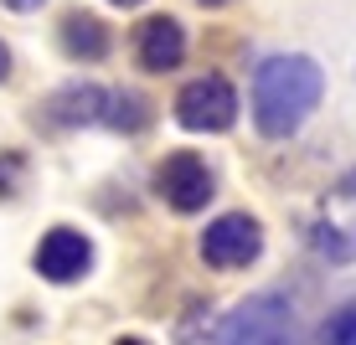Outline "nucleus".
<instances>
[{
	"mask_svg": "<svg viewBox=\"0 0 356 345\" xmlns=\"http://www.w3.org/2000/svg\"><path fill=\"white\" fill-rule=\"evenodd\" d=\"M325 93V78H321V62L300 52H279V57H264L259 72H253V124L268 140H284L315 114Z\"/></svg>",
	"mask_w": 356,
	"mask_h": 345,
	"instance_id": "obj_1",
	"label": "nucleus"
},
{
	"mask_svg": "<svg viewBox=\"0 0 356 345\" xmlns=\"http://www.w3.org/2000/svg\"><path fill=\"white\" fill-rule=\"evenodd\" d=\"M217 345H300V325H294L289 299L279 294H253L222 319Z\"/></svg>",
	"mask_w": 356,
	"mask_h": 345,
	"instance_id": "obj_2",
	"label": "nucleus"
},
{
	"mask_svg": "<svg viewBox=\"0 0 356 345\" xmlns=\"http://www.w3.org/2000/svg\"><path fill=\"white\" fill-rule=\"evenodd\" d=\"M232 119H238V93H232L227 78L207 72V78H191L186 88L176 93V124L191 134H222Z\"/></svg>",
	"mask_w": 356,
	"mask_h": 345,
	"instance_id": "obj_3",
	"label": "nucleus"
},
{
	"mask_svg": "<svg viewBox=\"0 0 356 345\" xmlns=\"http://www.w3.org/2000/svg\"><path fill=\"white\" fill-rule=\"evenodd\" d=\"M155 196H161L170 212H202L212 201V170L191 150H170L155 165Z\"/></svg>",
	"mask_w": 356,
	"mask_h": 345,
	"instance_id": "obj_4",
	"label": "nucleus"
},
{
	"mask_svg": "<svg viewBox=\"0 0 356 345\" xmlns=\"http://www.w3.org/2000/svg\"><path fill=\"white\" fill-rule=\"evenodd\" d=\"M259 253H264V227L253 217H243V212L217 217L212 227L202 232V258L212 268H248Z\"/></svg>",
	"mask_w": 356,
	"mask_h": 345,
	"instance_id": "obj_5",
	"label": "nucleus"
},
{
	"mask_svg": "<svg viewBox=\"0 0 356 345\" xmlns=\"http://www.w3.org/2000/svg\"><path fill=\"white\" fill-rule=\"evenodd\" d=\"M88 263H93V242L83 237L78 227H52L42 242H36V253H31V268H36L47 283H72V278H83V274H88Z\"/></svg>",
	"mask_w": 356,
	"mask_h": 345,
	"instance_id": "obj_6",
	"label": "nucleus"
},
{
	"mask_svg": "<svg viewBox=\"0 0 356 345\" xmlns=\"http://www.w3.org/2000/svg\"><path fill=\"white\" fill-rule=\"evenodd\" d=\"M134 57L145 72H176L186 57V31L176 16H150L134 26Z\"/></svg>",
	"mask_w": 356,
	"mask_h": 345,
	"instance_id": "obj_7",
	"label": "nucleus"
},
{
	"mask_svg": "<svg viewBox=\"0 0 356 345\" xmlns=\"http://www.w3.org/2000/svg\"><path fill=\"white\" fill-rule=\"evenodd\" d=\"M104 103H108L104 88L72 83V88H57L52 98H47V103L36 108V119H47L52 129H83V124H98V119H104Z\"/></svg>",
	"mask_w": 356,
	"mask_h": 345,
	"instance_id": "obj_8",
	"label": "nucleus"
},
{
	"mask_svg": "<svg viewBox=\"0 0 356 345\" xmlns=\"http://www.w3.org/2000/svg\"><path fill=\"white\" fill-rule=\"evenodd\" d=\"M57 36H63V52L78 57V62H104L108 47H114V42H108L114 31H108L98 16H88V10H67L63 26H57Z\"/></svg>",
	"mask_w": 356,
	"mask_h": 345,
	"instance_id": "obj_9",
	"label": "nucleus"
},
{
	"mask_svg": "<svg viewBox=\"0 0 356 345\" xmlns=\"http://www.w3.org/2000/svg\"><path fill=\"white\" fill-rule=\"evenodd\" d=\"M104 124L114 129V134H140L145 124H150V103H145L140 93H108Z\"/></svg>",
	"mask_w": 356,
	"mask_h": 345,
	"instance_id": "obj_10",
	"label": "nucleus"
},
{
	"mask_svg": "<svg viewBox=\"0 0 356 345\" xmlns=\"http://www.w3.org/2000/svg\"><path fill=\"white\" fill-rule=\"evenodd\" d=\"M310 237H315V253L330 258V263H356V221H351V227L321 221V227H315Z\"/></svg>",
	"mask_w": 356,
	"mask_h": 345,
	"instance_id": "obj_11",
	"label": "nucleus"
},
{
	"mask_svg": "<svg viewBox=\"0 0 356 345\" xmlns=\"http://www.w3.org/2000/svg\"><path fill=\"white\" fill-rule=\"evenodd\" d=\"M321 345H356V304H341V310L325 319Z\"/></svg>",
	"mask_w": 356,
	"mask_h": 345,
	"instance_id": "obj_12",
	"label": "nucleus"
},
{
	"mask_svg": "<svg viewBox=\"0 0 356 345\" xmlns=\"http://www.w3.org/2000/svg\"><path fill=\"white\" fill-rule=\"evenodd\" d=\"M21 180H26V160L16 150H0V201H10L21 191Z\"/></svg>",
	"mask_w": 356,
	"mask_h": 345,
	"instance_id": "obj_13",
	"label": "nucleus"
},
{
	"mask_svg": "<svg viewBox=\"0 0 356 345\" xmlns=\"http://www.w3.org/2000/svg\"><path fill=\"white\" fill-rule=\"evenodd\" d=\"M330 196H336V201H356V170H346V176L330 186Z\"/></svg>",
	"mask_w": 356,
	"mask_h": 345,
	"instance_id": "obj_14",
	"label": "nucleus"
},
{
	"mask_svg": "<svg viewBox=\"0 0 356 345\" xmlns=\"http://www.w3.org/2000/svg\"><path fill=\"white\" fill-rule=\"evenodd\" d=\"M0 6H6V10H16V16H31V10H42L47 0H0Z\"/></svg>",
	"mask_w": 356,
	"mask_h": 345,
	"instance_id": "obj_15",
	"label": "nucleus"
},
{
	"mask_svg": "<svg viewBox=\"0 0 356 345\" xmlns=\"http://www.w3.org/2000/svg\"><path fill=\"white\" fill-rule=\"evenodd\" d=\"M10 78V52H6V42H0V83Z\"/></svg>",
	"mask_w": 356,
	"mask_h": 345,
	"instance_id": "obj_16",
	"label": "nucleus"
},
{
	"mask_svg": "<svg viewBox=\"0 0 356 345\" xmlns=\"http://www.w3.org/2000/svg\"><path fill=\"white\" fill-rule=\"evenodd\" d=\"M114 345H145V340H134V335H124V340H114Z\"/></svg>",
	"mask_w": 356,
	"mask_h": 345,
	"instance_id": "obj_17",
	"label": "nucleus"
},
{
	"mask_svg": "<svg viewBox=\"0 0 356 345\" xmlns=\"http://www.w3.org/2000/svg\"><path fill=\"white\" fill-rule=\"evenodd\" d=\"M114 6H140V0H114Z\"/></svg>",
	"mask_w": 356,
	"mask_h": 345,
	"instance_id": "obj_18",
	"label": "nucleus"
},
{
	"mask_svg": "<svg viewBox=\"0 0 356 345\" xmlns=\"http://www.w3.org/2000/svg\"><path fill=\"white\" fill-rule=\"evenodd\" d=\"M202 6H222V0H202Z\"/></svg>",
	"mask_w": 356,
	"mask_h": 345,
	"instance_id": "obj_19",
	"label": "nucleus"
}]
</instances>
